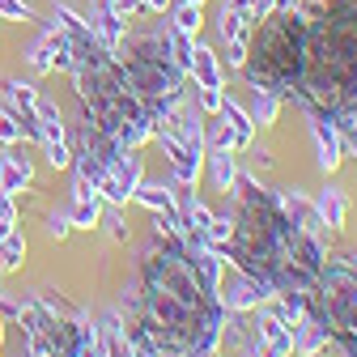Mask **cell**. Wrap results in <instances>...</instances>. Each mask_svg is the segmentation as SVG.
I'll return each mask as SVG.
<instances>
[{"instance_id":"6da1fadb","label":"cell","mask_w":357,"mask_h":357,"mask_svg":"<svg viewBox=\"0 0 357 357\" xmlns=\"http://www.w3.org/2000/svg\"><path fill=\"white\" fill-rule=\"evenodd\" d=\"M141 264V289L132 298V353L137 357H217L226 306L200 277L183 234L153 238Z\"/></svg>"},{"instance_id":"7a4b0ae2","label":"cell","mask_w":357,"mask_h":357,"mask_svg":"<svg viewBox=\"0 0 357 357\" xmlns=\"http://www.w3.org/2000/svg\"><path fill=\"white\" fill-rule=\"evenodd\" d=\"M230 196H234V234L221 259L243 268L247 277H259L277 294H310L328 259L324 238L294 226L289 213L277 204L273 188H264L247 170H238Z\"/></svg>"},{"instance_id":"3957f363","label":"cell","mask_w":357,"mask_h":357,"mask_svg":"<svg viewBox=\"0 0 357 357\" xmlns=\"http://www.w3.org/2000/svg\"><path fill=\"white\" fill-rule=\"evenodd\" d=\"M285 102L336 128H357V0H332L310 22Z\"/></svg>"},{"instance_id":"277c9868","label":"cell","mask_w":357,"mask_h":357,"mask_svg":"<svg viewBox=\"0 0 357 357\" xmlns=\"http://www.w3.org/2000/svg\"><path fill=\"white\" fill-rule=\"evenodd\" d=\"M115 60H119V68L128 73L132 89L141 94V102L149 107V115L158 123L178 102H183V81H188V73L174 64L166 34H137L123 47V56H115Z\"/></svg>"},{"instance_id":"5b68a950","label":"cell","mask_w":357,"mask_h":357,"mask_svg":"<svg viewBox=\"0 0 357 357\" xmlns=\"http://www.w3.org/2000/svg\"><path fill=\"white\" fill-rule=\"evenodd\" d=\"M306 302L328 340H336L344 357H357V255H328Z\"/></svg>"},{"instance_id":"8992f818","label":"cell","mask_w":357,"mask_h":357,"mask_svg":"<svg viewBox=\"0 0 357 357\" xmlns=\"http://www.w3.org/2000/svg\"><path fill=\"white\" fill-rule=\"evenodd\" d=\"M153 141H158V149L170 158V170H174V183H188V188H196L200 183V174H204V153H208V145H204V137L200 141H183V137H174L170 128H153Z\"/></svg>"},{"instance_id":"52a82bcc","label":"cell","mask_w":357,"mask_h":357,"mask_svg":"<svg viewBox=\"0 0 357 357\" xmlns=\"http://www.w3.org/2000/svg\"><path fill=\"white\" fill-rule=\"evenodd\" d=\"M217 298L226 310H238V315H251V310H259L264 302H273L277 289L273 285H264L259 277H247L243 268L230 264V273L221 268V281H217Z\"/></svg>"},{"instance_id":"ba28073f","label":"cell","mask_w":357,"mask_h":357,"mask_svg":"<svg viewBox=\"0 0 357 357\" xmlns=\"http://www.w3.org/2000/svg\"><path fill=\"white\" fill-rule=\"evenodd\" d=\"M251 328H255V357H294V328L277 315L273 306L251 310Z\"/></svg>"},{"instance_id":"9c48e42d","label":"cell","mask_w":357,"mask_h":357,"mask_svg":"<svg viewBox=\"0 0 357 357\" xmlns=\"http://www.w3.org/2000/svg\"><path fill=\"white\" fill-rule=\"evenodd\" d=\"M310 141H315V162H319L324 174L340 170V162H344V145H340V128H336L332 119L310 115Z\"/></svg>"},{"instance_id":"30bf717a","label":"cell","mask_w":357,"mask_h":357,"mask_svg":"<svg viewBox=\"0 0 357 357\" xmlns=\"http://www.w3.org/2000/svg\"><path fill=\"white\" fill-rule=\"evenodd\" d=\"M273 196H277V204L289 213V221L294 226H302L306 234H315V238H324V217H319V208H315V200H306L302 192H294V188H273Z\"/></svg>"},{"instance_id":"8fae6325","label":"cell","mask_w":357,"mask_h":357,"mask_svg":"<svg viewBox=\"0 0 357 357\" xmlns=\"http://www.w3.org/2000/svg\"><path fill=\"white\" fill-rule=\"evenodd\" d=\"M192 85L200 89H226V77H221V60L213 47H204V43H192V68H188Z\"/></svg>"},{"instance_id":"7c38bea8","label":"cell","mask_w":357,"mask_h":357,"mask_svg":"<svg viewBox=\"0 0 357 357\" xmlns=\"http://www.w3.org/2000/svg\"><path fill=\"white\" fill-rule=\"evenodd\" d=\"M132 200L137 204H145L149 213H158V217H166V221H174L178 230H183V221H178V204H174V192L170 188H153V183H137V192H132Z\"/></svg>"},{"instance_id":"4fadbf2b","label":"cell","mask_w":357,"mask_h":357,"mask_svg":"<svg viewBox=\"0 0 357 357\" xmlns=\"http://www.w3.org/2000/svg\"><path fill=\"white\" fill-rule=\"evenodd\" d=\"M204 166H208V183H213L221 196H230L234 178H238V158H234V149H208V153H204Z\"/></svg>"},{"instance_id":"5bb4252c","label":"cell","mask_w":357,"mask_h":357,"mask_svg":"<svg viewBox=\"0 0 357 357\" xmlns=\"http://www.w3.org/2000/svg\"><path fill=\"white\" fill-rule=\"evenodd\" d=\"M324 349H328V332H324V324L306 310V315L294 324V353H298V357H319Z\"/></svg>"},{"instance_id":"9a60e30c","label":"cell","mask_w":357,"mask_h":357,"mask_svg":"<svg viewBox=\"0 0 357 357\" xmlns=\"http://www.w3.org/2000/svg\"><path fill=\"white\" fill-rule=\"evenodd\" d=\"M217 115L226 119V128L234 132V153L251 149V141H255V123H251V115H247L234 98H221V111H217Z\"/></svg>"},{"instance_id":"2e32d148","label":"cell","mask_w":357,"mask_h":357,"mask_svg":"<svg viewBox=\"0 0 357 357\" xmlns=\"http://www.w3.org/2000/svg\"><path fill=\"white\" fill-rule=\"evenodd\" d=\"M315 208H319V217H324V226H328V230H344L349 196H344L340 188H324V192L315 196Z\"/></svg>"},{"instance_id":"e0dca14e","label":"cell","mask_w":357,"mask_h":357,"mask_svg":"<svg viewBox=\"0 0 357 357\" xmlns=\"http://www.w3.org/2000/svg\"><path fill=\"white\" fill-rule=\"evenodd\" d=\"M30 183V162L26 158H17V153H9V158H0V192H22Z\"/></svg>"},{"instance_id":"ac0fdd59","label":"cell","mask_w":357,"mask_h":357,"mask_svg":"<svg viewBox=\"0 0 357 357\" xmlns=\"http://www.w3.org/2000/svg\"><path fill=\"white\" fill-rule=\"evenodd\" d=\"M281 107H285V102L273 94V89H255V98H251V111H247V115H251L255 128H273L277 115H281Z\"/></svg>"},{"instance_id":"d6986e66","label":"cell","mask_w":357,"mask_h":357,"mask_svg":"<svg viewBox=\"0 0 357 357\" xmlns=\"http://www.w3.org/2000/svg\"><path fill=\"white\" fill-rule=\"evenodd\" d=\"M204 145L208 149H234V132L221 115H204Z\"/></svg>"},{"instance_id":"ffe728a7","label":"cell","mask_w":357,"mask_h":357,"mask_svg":"<svg viewBox=\"0 0 357 357\" xmlns=\"http://www.w3.org/2000/svg\"><path fill=\"white\" fill-rule=\"evenodd\" d=\"M22 259H26V238L13 230L0 238V268H22Z\"/></svg>"},{"instance_id":"44dd1931","label":"cell","mask_w":357,"mask_h":357,"mask_svg":"<svg viewBox=\"0 0 357 357\" xmlns=\"http://www.w3.org/2000/svg\"><path fill=\"white\" fill-rule=\"evenodd\" d=\"M200 26H204L200 5H178V9H174V30H183L188 38H196V34H200Z\"/></svg>"},{"instance_id":"7402d4cb","label":"cell","mask_w":357,"mask_h":357,"mask_svg":"<svg viewBox=\"0 0 357 357\" xmlns=\"http://www.w3.org/2000/svg\"><path fill=\"white\" fill-rule=\"evenodd\" d=\"M5 89H9V98H13V102L22 107V115H30V111H34V102H38V98H34V89H30V85H17V81H5Z\"/></svg>"},{"instance_id":"603a6c76","label":"cell","mask_w":357,"mask_h":357,"mask_svg":"<svg viewBox=\"0 0 357 357\" xmlns=\"http://www.w3.org/2000/svg\"><path fill=\"white\" fill-rule=\"evenodd\" d=\"M13 221H17V208H13V196L0 192V238L13 234Z\"/></svg>"},{"instance_id":"cb8c5ba5","label":"cell","mask_w":357,"mask_h":357,"mask_svg":"<svg viewBox=\"0 0 357 357\" xmlns=\"http://www.w3.org/2000/svg\"><path fill=\"white\" fill-rule=\"evenodd\" d=\"M221 98H226L221 89H200V85H196V107H200L204 115H217V111H221Z\"/></svg>"},{"instance_id":"d4e9b609","label":"cell","mask_w":357,"mask_h":357,"mask_svg":"<svg viewBox=\"0 0 357 357\" xmlns=\"http://www.w3.org/2000/svg\"><path fill=\"white\" fill-rule=\"evenodd\" d=\"M0 141H5V145L22 141V119H17V115H9V111H0Z\"/></svg>"},{"instance_id":"484cf974","label":"cell","mask_w":357,"mask_h":357,"mask_svg":"<svg viewBox=\"0 0 357 357\" xmlns=\"http://www.w3.org/2000/svg\"><path fill=\"white\" fill-rule=\"evenodd\" d=\"M340 145H344V158H357V128H340Z\"/></svg>"},{"instance_id":"4316f807","label":"cell","mask_w":357,"mask_h":357,"mask_svg":"<svg viewBox=\"0 0 357 357\" xmlns=\"http://www.w3.org/2000/svg\"><path fill=\"white\" fill-rule=\"evenodd\" d=\"M0 13L5 17H30V9L22 5V0H0Z\"/></svg>"},{"instance_id":"83f0119b","label":"cell","mask_w":357,"mask_h":357,"mask_svg":"<svg viewBox=\"0 0 357 357\" xmlns=\"http://www.w3.org/2000/svg\"><path fill=\"white\" fill-rule=\"evenodd\" d=\"M47 230H52L56 238H64V234L73 230V221H68V213H56V217H52V226H47Z\"/></svg>"},{"instance_id":"f1b7e54d","label":"cell","mask_w":357,"mask_h":357,"mask_svg":"<svg viewBox=\"0 0 357 357\" xmlns=\"http://www.w3.org/2000/svg\"><path fill=\"white\" fill-rule=\"evenodd\" d=\"M111 238H115V243H123V238H128V221H123V213H115V217H111Z\"/></svg>"},{"instance_id":"f546056e","label":"cell","mask_w":357,"mask_h":357,"mask_svg":"<svg viewBox=\"0 0 357 357\" xmlns=\"http://www.w3.org/2000/svg\"><path fill=\"white\" fill-rule=\"evenodd\" d=\"M141 9H149V13H166V9H170V0H141Z\"/></svg>"},{"instance_id":"4dcf8cb0","label":"cell","mask_w":357,"mask_h":357,"mask_svg":"<svg viewBox=\"0 0 357 357\" xmlns=\"http://www.w3.org/2000/svg\"><path fill=\"white\" fill-rule=\"evenodd\" d=\"M183 5H204V0H183Z\"/></svg>"}]
</instances>
